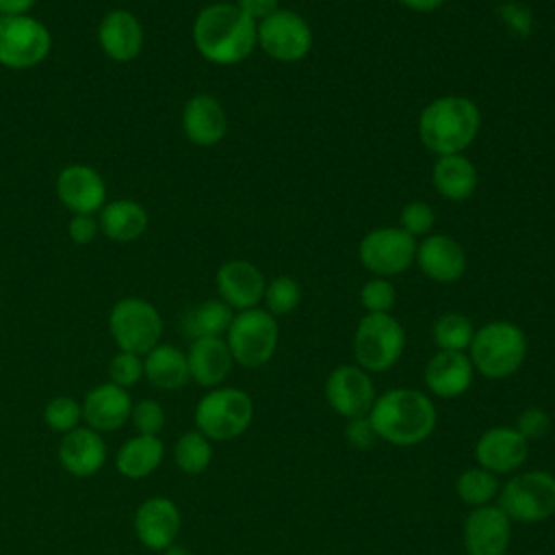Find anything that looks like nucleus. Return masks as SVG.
Wrapping results in <instances>:
<instances>
[{"label":"nucleus","instance_id":"2","mask_svg":"<svg viewBox=\"0 0 555 555\" xmlns=\"http://www.w3.org/2000/svg\"><path fill=\"white\" fill-rule=\"evenodd\" d=\"M366 416L375 436L397 447L418 444L436 427V405L416 388L386 390L375 399Z\"/></svg>","mask_w":555,"mask_h":555},{"label":"nucleus","instance_id":"8","mask_svg":"<svg viewBox=\"0 0 555 555\" xmlns=\"http://www.w3.org/2000/svg\"><path fill=\"white\" fill-rule=\"evenodd\" d=\"M108 330L119 351L145 356L160 343L163 317L147 299L124 297L111 308Z\"/></svg>","mask_w":555,"mask_h":555},{"label":"nucleus","instance_id":"17","mask_svg":"<svg viewBox=\"0 0 555 555\" xmlns=\"http://www.w3.org/2000/svg\"><path fill=\"white\" fill-rule=\"evenodd\" d=\"M219 299L232 310L258 308L264 297L267 280L262 271L249 260H228L217 269L215 275Z\"/></svg>","mask_w":555,"mask_h":555},{"label":"nucleus","instance_id":"11","mask_svg":"<svg viewBox=\"0 0 555 555\" xmlns=\"http://www.w3.org/2000/svg\"><path fill=\"white\" fill-rule=\"evenodd\" d=\"M256 46L273 61L297 63L312 48V30L299 13L278 9L256 24Z\"/></svg>","mask_w":555,"mask_h":555},{"label":"nucleus","instance_id":"7","mask_svg":"<svg viewBox=\"0 0 555 555\" xmlns=\"http://www.w3.org/2000/svg\"><path fill=\"white\" fill-rule=\"evenodd\" d=\"M278 321L269 310L262 308L236 312L225 332L232 360L245 369H258L267 364L278 349Z\"/></svg>","mask_w":555,"mask_h":555},{"label":"nucleus","instance_id":"3","mask_svg":"<svg viewBox=\"0 0 555 555\" xmlns=\"http://www.w3.org/2000/svg\"><path fill=\"white\" fill-rule=\"evenodd\" d=\"M481 126L479 106L464 95H442L418 115V139L436 156L462 154Z\"/></svg>","mask_w":555,"mask_h":555},{"label":"nucleus","instance_id":"27","mask_svg":"<svg viewBox=\"0 0 555 555\" xmlns=\"http://www.w3.org/2000/svg\"><path fill=\"white\" fill-rule=\"evenodd\" d=\"M431 182L442 197L451 202H464L477 189V169L464 154L438 156L431 169Z\"/></svg>","mask_w":555,"mask_h":555},{"label":"nucleus","instance_id":"39","mask_svg":"<svg viewBox=\"0 0 555 555\" xmlns=\"http://www.w3.org/2000/svg\"><path fill=\"white\" fill-rule=\"evenodd\" d=\"M130 421L139 434L156 436L165 427V410L154 399H143L137 405H132Z\"/></svg>","mask_w":555,"mask_h":555},{"label":"nucleus","instance_id":"20","mask_svg":"<svg viewBox=\"0 0 555 555\" xmlns=\"http://www.w3.org/2000/svg\"><path fill=\"white\" fill-rule=\"evenodd\" d=\"M414 262L434 282H457L466 271V254L462 245L449 234H427L416 243Z\"/></svg>","mask_w":555,"mask_h":555},{"label":"nucleus","instance_id":"25","mask_svg":"<svg viewBox=\"0 0 555 555\" xmlns=\"http://www.w3.org/2000/svg\"><path fill=\"white\" fill-rule=\"evenodd\" d=\"M189 375L204 388H217L232 371V353L223 336L195 338L186 351Z\"/></svg>","mask_w":555,"mask_h":555},{"label":"nucleus","instance_id":"19","mask_svg":"<svg viewBox=\"0 0 555 555\" xmlns=\"http://www.w3.org/2000/svg\"><path fill=\"white\" fill-rule=\"evenodd\" d=\"M98 43L111 61L130 63L143 50V26L132 11L113 9L98 24Z\"/></svg>","mask_w":555,"mask_h":555},{"label":"nucleus","instance_id":"28","mask_svg":"<svg viewBox=\"0 0 555 555\" xmlns=\"http://www.w3.org/2000/svg\"><path fill=\"white\" fill-rule=\"evenodd\" d=\"M143 377L160 390L182 388L191 379L186 353L173 345L158 343L143 356Z\"/></svg>","mask_w":555,"mask_h":555},{"label":"nucleus","instance_id":"6","mask_svg":"<svg viewBox=\"0 0 555 555\" xmlns=\"http://www.w3.org/2000/svg\"><path fill=\"white\" fill-rule=\"evenodd\" d=\"M405 349V330L390 312H366L353 334V356L366 373L395 366Z\"/></svg>","mask_w":555,"mask_h":555},{"label":"nucleus","instance_id":"36","mask_svg":"<svg viewBox=\"0 0 555 555\" xmlns=\"http://www.w3.org/2000/svg\"><path fill=\"white\" fill-rule=\"evenodd\" d=\"M397 299V291L388 278H373L364 282L360 291V304L366 312H390Z\"/></svg>","mask_w":555,"mask_h":555},{"label":"nucleus","instance_id":"45","mask_svg":"<svg viewBox=\"0 0 555 555\" xmlns=\"http://www.w3.org/2000/svg\"><path fill=\"white\" fill-rule=\"evenodd\" d=\"M37 0H0V15H26Z\"/></svg>","mask_w":555,"mask_h":555},{"label":"nucleus","instance_id":"47","mask_svg":"<svg viewBox=\"0 0 555 555\" xmlns=\"http://www.w3.org/2000/svg\"><path fill=\"white\" fill-rule=\"evenodd\" d=\"M163 555H191V551L184 548V546H180V544H171V546H167V548L163 551Z\"/></svg>","mask_w":555,"mask_h":555},{"label":"nucleus","instance_id":"42","mask_svg":"<svg viewBox=\"0 0 555 555\" xmlns=\"http://www.w3.org/2000/svg\"><path fill=\"white\" fill-rule=\"evenodd\" d=\"M345 436H347V442L356 449H369L377 436L373 431V425L369 421V416H356V418H349L347 423V429H345Z\"/></svg>","mask_w":555,"mask_h":555},{"label":"nucleus","instance_id":"43","mask_svg":"<svg viewBox=\"0 0 555 555\" xmlns=\"http://www.w3.org/2000/svg\"><path fill=\"white\" fill-rule=\"evenodd\" d=\"M499 13L503 22L518 35H527L531 30V11L525 4L509 2L505 7H499Z\"/></svg>","mask_w":555,"mask_h":555},{"label":"nucleus","instance_id":"24","mask_svg":"<svg viewBox=\"0 0 555 555\" xmlns=\"http://www.w3.org/2000/svg\"><path fill=\"white\" fill-rule=\"evenodd\" d=\"M59 462L76 477H91L106 462V442L95 429L76 427L63 434L59 444Z\"/></svg>","mask_w":555,"mask_h":555},{"label":"nucleus","instance_id":"16","mask_svg":"<svg viewBox=\"0 0 555 555\" xmlns=\"http://www.w3.org/2000/svg\"><path fill=\"white\" fill-rule=\"evenodd\" d=\"M529 457V440H525L514 427H490L475 444V460L481 468L494 475H507L518 470Z\"/></svg>","mask_w":555,"mask_h":555},{"label":"nucleus","instance_id":"37","mask_svg":"<svg viewBox=\"0 0 555 555\" xmlns=\"http://www.w3.org/2000/svg\"><path fill=\"white\" fill-rule=\"evenodd\" d=\"M108 377L121 388L134 386L143 377V356L130 351H117L108 362Z\"/></svg>","mask_w":555,"mask_h":555},{"label":"nucleus","instance_id":"9","mask_svg":"<svg viewBox=\"0 0 555 555\" xmlns=\"http://www.w3.org/2000/svg\"><path fill=\"white\" fill-rule=\"evenodd\" d=\"M499 507L509 520L542 522L555 514V475L546 470L516 473L499 490Z\"/></svg>","mask_w":555,"mask_h":555},{"label":"nucleus","instance_id":"30","mask_svg":"<svg viewBox=\"0 0 555 555\" xmlns=\"http://www.w3.org/2000/svg\"><path fill=\"white\" fill-rule=\"evenodd\" d=\"M234 319V310L221 299L202 301L197 308L189 310L184 317V332L186 336L208 338V336H223Z\"/></svg>","mask_w":555,"mask_h":555},{"label":"nucleus","instance_id":"15","mask_svg":"<svg viewBox=\"0 0 555 555\" xmlns=\"http://www.w3.org/2000/svg\"><path fill=\"white\" fill-rule=\"evenodd\" d=\"M512 540V520L499 505L473 507L464 520L468 555H505Z\"/></svg>","mask_w":555,"mask_h":555},{"label":"nucleus","instance_id":"46","mask_svg":"<svg viewBox=\"0 0 555 555\" xmlns=\"http://www.w3.org/2000/svg\"><path fill=\"white\" fill-rule=\"evenodd\" d=\"M397 2L416 13H431V11L440 9L444 0H397Z\"/></svg>","mask_w":555,"mask_h":555},{"label":"nucleus","instance_id":"34","mask_svg":"<svg viewBox=\"0 0 555 555\" xmlns=\"http://www.w3.org/2000/svg\"><path fill=\"white\" fill-rule=\"evenodd\" d=\"M264 304L273 317H282L293 312L301 301V286L291 275H278L273 278L264 288Z\"/></svg>","mask_w":555,"mask_h":555},{"label":"nucleus","instance_id":"40","mask_svg":"<svg viewBox=\"0 0 555 555\" xmlns=\"http://www.w3.org/2000/svg\"><path fill=\"white\" fill-rule=\"evenodd\" d=\"M525 440H540L551 429V416L542 408H527L518 414L516 427H514Z\"/></svg>","mask_w":555,"mask_h":555},{"label":"nucleus","instance_id":"38","mask_svg":"<svg viewBox=\"0 0 555 555\" xmlns=\"http://www.w3.org/2000/svg\"><path fill=\"white\" fill-rule=\"evenodd\" d=\"M434 223H436V212L425 202H410L408 206H403L399 215V228L412 234L414 238L429 234Z\"/></svg>","mask_w":555,"mask_h":555},{"label":"nucleus","instance_id":"13","mask_svg":"<svg viewBox=\"0 0 555 555\" xmlns=\"http://www.w3.org/2000/svg\"><path fill=\"white\" fill-rule=\"evenodd\" d=\"M325 399L336 414L356 418L369 414L377 395L364 369L358 364H340L325 379Z\"/></svg>","mask_w":555,"mask_h":555},{"label":"nucleus","instance_id":"31","mask_svg":"<svg viewBox=\"0 0 555 555\" xmlns=\"http://www.w3.org/2000/svg\"><path fill=\"white\" fill-rule=\"evenodd\" d=\"M455 492L468 507L490 505V501L499 494V479L494 473L473 466L460 473L455 479Z\"/></svg>","mask_w":555,"mask_h":555},{"label":"nucleus","instance_id":"48","mask_svg":"<svg viewBox=\"0 0 555 555\" xmlns=\"http://www.w3.org/2000/svg\"><path fill=\"white\" fill-rule=\"evenodd\" d=\"M0 306H2V295H0Z\"/></svg>","mask_w":555,"mask_h":555},{"label":"nucleus","instance_id":"22","mask_svg":"<svg viewBox=\"0 0 555 555\" xmlns=\"http://www.w3.org/2000/svg\"><path fill=\"white\" fill-rule=\"evenodd\" d=\"M425 386L440 399H455L464 395L475 377V366L464 351L438 349L425 364Z\"/></svg>","mask_w":555,"mask_h":555},{"label":"nucleus","instance_id":"41","mask_svg":"<svg viewBox=\"0 0 555 555\" xmlns=\"http://www.w3.org/2000/svg\"><path fill=\"white\" fill-rule=\"evenodd\" d=\"M67 234L76 245L93 243L100 234V221L95 215H72L67 223Z\"/></svg>","mask_w":555,"mask_h":555},{"label":"nucleus","instance_id":"35","mask_svg":"<svg viewBox=\"0 0 555 555\" xmlns=\"http://www.w3.org/2000/svg\"><path fill=\"white\" fill-rule=\"evenodd\" d=\"M43 421L50 429L67 434L78 427L82 421V405L74 397H54L52 401L46 403L43 408Z\"/></svg>","mask_w":555,"mask_h":555},{"label":"nucleus","instance_id":"1","mask_svg":"<svg viewBox=\"0 0 555 555\" xmlns=\"http://www.w3.org/2000/svg\"><path fill=\"white\" fill-rule=\"evenodd\" d=\"M191 37L206 61L236 65L256 48V22L232 2H212L195 15Z\"/></svg>","mask_w":555,"mask_h":555},{"label":"nucleus","instance_id":"32","mask_svg":"<svg viewBox=\"0 0 555 555\" xmlns=\"http://www.w3.org/2000/svg\"><path fill=\"white\" fill-rule=\"evenodd\" d=\"M431 336L438 349L442 351H464L470 347L475 336V325L466 314L447 312L436 319Z\"/></svg>","mask_w":555,"mask_h":555},{"label":"nucleus","instance_id":"4","mask_svg":"<svg viewBox=\"0 0 555 555\" xmlns=\"http://www.w3.org/2000/svg\"><path fill=\"white\" fill-rule=\"evenodd\" d=\"M468 358L483 377L505 379L522 366L527 358V336L512 321H490L475 330Z\"/></svg>","mask_w":555,"mask_h":555},{"label":"nucleus","instance_id":"26","mask_svg":"<svg viewBox=\"0 0 555 555\" xmlns=\"http://www.w3.org/2000/svg\"><path fill=\"white\" fill-rule=\"evenodd\" d=\"M100 232L115 243L137 241L147 230V210L134 199H111L98 212Z\"/></svg>","mask_w":555,"mask_h":555},{"label":"nucleus","instance_id":"33","mask_svg":"<svg viewBox=\"0 0 555 555\" xmlns=\"http://www.w3.org/2000/svg\"><path fill=\"white\" fill-rule=\"evenodd\" d=\"M173 457L182 473L202 475L210 466V460H212L210 440L197 429L184 431L176 442Z\"/></svg>","mask_w":555,"mask_h":555},{"label":"nucleus","instance_id":"10","mask_svg":"<svg viewBox=\"0 0 555 555\" xmlns=\"http://www.w3.org/2000/svg\"><path fill=\"white\" fill-rule=\"evenodd\" d=\"M52 50L48 26L26 15H0V65L9 69H30L46 61Z\"/></svg>","mask_w":555,"mask_h":555},{"label":"nucleus","instance_id":"21","mask_svg":"<svg viewBox=\"0 0 555 555\" xmlns=\"http://www.w3.org/2000/svg\"><path fill=\"white\" fill-rule=\"evenodd\" d=\"M82 421L87 427L95 429L98 434L102 431H115L119 429L132 412V399L126 388L104 382L93 386L85 399H82Z\"/></svg>","mask_w":555,"mask_h":555},{"label":"nucleus","instance_id":"18","mask_svg":"<svg viewBox=\"0 0 555 555\" xmlns=\"http://www.w3.org/2000/svg\"><path fill=\"white\" fill-rule=\"evenodd\" d=\"M182 516L178 505L167 496L145 499L134 514V533L150 551H165L176 544Z\"/></svg>","mask_w":555,"mask_h":555},{"label":"nucleus","instance_id":"12","mask_svg":"<svg viewBox=\"0 0 555 555\" xmlns=\"http://www.w3.org/2000/svg\"><path fill=\"white\" fill-rule=\"evenodd\" d=\"M416 256V238L401 228L384 225L366 232L358 247V258L375 278L403 273Z\"/></svg>","mask_w":555,"mask_h":555},{"label":"nucleus","instance_id":"23","mask_svg":"<svg viewBox=\"0 0 555 555\" xmlns=\"http://www.w3.org/2000/svg\"><path fill=\"white\" fill-rule=\"evenodd\" d=\"M182 130L199 147L217 145L228 134V115L215 95L197 93L182 108Z\"/></svg>","mask_w":555,"mask_h":555},{"label":"nucleus","instance_id":"5","mask_svg":"<svg viewBox=\"0 0 555 555\" xmlns=\"http://www.w3.org/2000/svg\"><path fill=\"white\" fill-rule=\"evenodd\" d=\"M254 401L251 397L232 386H217L208 390L195 405V427L208 440H234L251 425Z\"/></svg>","mask_w":555,"mask_h":555},{"label":"nucleus","instance_id":"29","mask_svg":"<svg viewBox=\"0 0 555 555\" xmlns=\"http://www.w3.org/2000/svg\"><path fill=\"white\" fill-rule=\"evenodd\" d=\"M163 455H165V447L158 436L137 434L119 447L115 466L128 479H143L160 466Z\"/></svg>","mask_w":555,"mask_h":555},{"label":"nucleus","instance_id":"44","mask_svg":"<svg viewBox=\"0 0 555 555\" xmlns=\"http://www.w3.org/2000/svg\"><path fill=\"white\" fill-rule=\"evenodd\" d=\"M280 0H236V7L249 15L254 22H260L264 20L267 15H271L273 11H278L280 7Z\"/></svg>","mask_w":555,"mask_h":555},{"label":"nucleus","instance_id":"14","mask_svg":"<svg viewBox=\"0 0 555 555\" xmlns=\"http://www.w3.org/2000/svg\"><path fill=\"white\" fill-rule=\"evenodd\" d=\"M56 195L72 215H95L106 204V182L91 165L72 163L56 176Z\"/></svg>","mask_w":555,"mask_h":555}]
</instances>
